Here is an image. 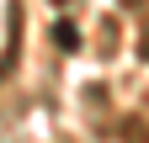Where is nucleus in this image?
Listing matches in <instances>:
<instances>
[{
	"label": "nucleus",
	"instance_id": "obj_1",
	"mask_svg": "<svg viewBox=\"0 0 149 143\" xmlns=\"http://www.w3.org/2000/svg\"><path fill=\"white\" fill-rule=\"evenodd\" d=\"M144 58H149V37H144Z\"/></svg>",
	"mask_w": 149,
	"mask_h": 143
},
{
	"label": "nucleus",
	"instance_id": "obj_2",
	"mask_svg": "<svg viewBox=\"0 0 149 143\" xmlns=\"http://www.w3.org/2000/svg\"><path fill=\"white\" fill-rule=\"evenodd\" d=\"M128 6H139V0H128Z\"/></svg>",
	"mask_w": 149,
	"mask_h": 143
}]
</instances>
